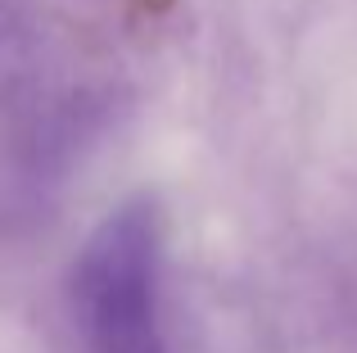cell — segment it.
<instances>
[{"label":"cell","mask_w":357,"mask_h":353,"mask_svg":"<svg viewBox=\"0 0 357 353\" xmlns=\"http://www.w3.org/2000/svg\"><path fill=\"white\" fill-rule=\"evenodd\" d=\"M23 18H18L14 0H0V87L14 82V73L23 68V54H27V41H23Z\"/></svg>","instance_id":"7a4b0ae2"},{"label":"cell","mask_w":357,"mask_h":353,"mask_svg":"<svg viewBox=\"0 0 357 353\" xmlns=\"http://www.w3.org/2000/svg\"><path fill=\"white\" fill-rule=\"evenodd\" d=\"M158 209L127 200L73 263V308L91 353H167L158 317Z\"/></svg>","instance_id":"6da1fadb"}]
</instances>
